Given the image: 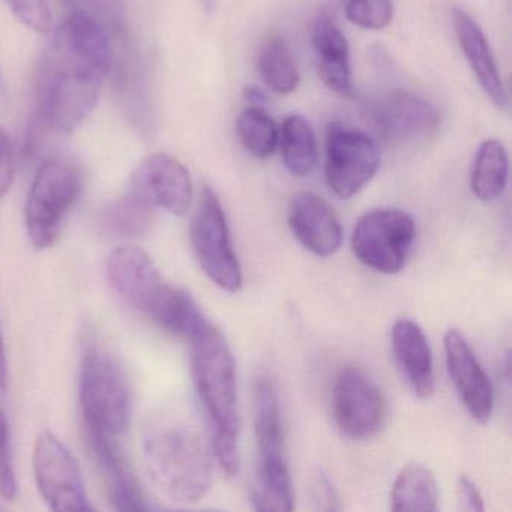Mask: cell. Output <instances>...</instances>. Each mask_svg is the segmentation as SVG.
Here are the masks:
<instances>
[{
  "label": "cell",
  "mask_w": 512,
  "mask_h": 512,
  "mask_svg": "<svg viewBox=\"0 0 512 512\" xmlns=\"http://www.w3.org/2000/svg\"><path fill=\"white\" fill-rule=\"evenodd\" d=\"M344 13L352 25L367 31H382L394 19L392 0H346Z\"/></svg>",
  "instance_id": "cell-28"
},
{
  "label": "cell",
  "mask_w": 512,
  "mask_h": 512,
  "mask_svg": "<svg viewBox=\"0 0 512 512\" xmlns=\"http://www.w3.org/2000/svg\"><path fill=\"white\" fill-rule=\"evenodd\" d=\"M452 22H454L458 46H460L473 76L484 91L485 97L497 109H506L508 94H506L499 67H497L496 59H494L490 44L482 32L481 26L469 13L458 10V8L452 11Z\"/></svg>",
  "instance_id": "cell-18"
},
{
  "label": "cell",
  "mask_w": 512,
  "mask_h": 512,
  "mask_svg": "<svg viewBox=\"0 0 512 512\" xmlns=\"http://www.w3.org/2000/svg\"><path fill=\"white\" fill-rule=\"evenodd\" d=\"M155 206L128 191L110 203L98 218L100 232L107 238L131 239L146 235L154 224Z\"/></svg>",
  "instance_id": "cell-21"
},
{
  "label": "cell",
  "mask_w": 512,
  "mask_h": 512,
  "mask_svg": "<svg viewBox=\"0 0 512 512\" xmlns=\"http://www.w3.org/2000/svg\"><path fill=\"white\" fill-rule=\"evenodd\" d=\"M61 2L68 11H83L98 20L110 32L115 43L130 35L127 17H125L124 0H61Z\"/></svg>",
  "instance_id": "cell-27"
},
{
  "label": "cell",
  "mask_w": 512,
  "mask_h": 512,
  "mask_svg": "<svg viewBox=\"0 0 512 512\" xmlns=\"http://www.w3.org/2000/svg\"><path fill=\"white\" fill-rule=\"evenodd\" d=\"M380 166L377 143L364 131L331 122L326 131L325 178L340 199H352L370 184Z\"/></svg>",
  "instance_id": "cell-10"
},
{
  "label": "cell",
  "mask_w": 512,
  "mask_h": 512,
  "mask_svg": "<svg viewBox=\"0 0 512 512\" xmlns=\"http://www.w3.org/2000/svg\"><path fill=\"white\" fill-rule=\"evenodd\" d=\"M80 191L82 173L71 161L53 158L40 167L25 208L26 230L37 250H47L56 244Z\"/></svg>",
  "instance_id": "cell-7"
},
{
  "label": "cell",
  "mask_w": 512,
  "mask_h": 512,
  "mask_svg": "<svg viewBox=\"0 0 512 512\" xmlns=\"http://www.w3.org/2000/svg\"><path fill=\"white\" fill-rule=\"evenodd\" d=\"M244 97L253 104L254 107H262L268 101L265 92L256 86H247L244 91Z\"/></svg>",
  "instance_id": "cell-34"
},
{
  "label": "cell",
  "mask_w": 512,
  "mask_h": 512,
  "mask_svg": "<svg viewBox=\"0 0 512 512\" xmlns=\"http://www.w3.org/2000/svg\"><path fill=\"white\" fill-rule=\"evenodd\" d=\"M416 239V224L403 209L365 212L353 227L352 250L362 265L380 274H398L406 266Z\"/></svg>",
  "instance_id": "cell-8"
},
{
  "label": "cell",
  "mask_w": 512,
  "mask_h": 512,
  "mask_svg": "<svg viewBox=\"0 0 512 512\" xmlns=\"http://www.w3.org/2000/svg\"><path fill=\"white\" fill-rule=\"evenodd\" d=\"M391 508L398 512H431L439 509V485L424 464H407L395 478Z\"/></svg>",
  "instance_id": "cell-22"
},
{
  "label": "cell",
  "mask_w": 512,
  "mask_h": 512,
  "mask_svg": "<svg viewBox=\"0 0 512 512\" xmlns=\"http://www.w3.org/2000/svg\"><path fill=\"white\" fill-rule=\"evenodd\" d=\"M17 478L11 458L10 427L7 415L0 409V496L5 499H16Z\"/></svg>",
  "instance_id": "cell-29"
},
{
  "label": "cell",
  "mask_w": 512,
  "mask_h": 512,
  "mask_svg": "<svg viewBox=\"0 0 512 512\" xmlns=\"http://www.w3.org/2000/svg\"><path fill=\"white\" fill-rule=\"evenodd\" d=\"M254 427L259 464L251 502L259 511H293L295 496L286 460L280 395L268 376L260 377L254 388Z\"/></svg>",
  "instance_id": "cell-5"
},
{
  "label": "cell",
  "mask_w": 512,
  "mask_h": 512,
  "mask_svg": "<svg viewBox=\"0 0 512 512\" xmlns=\"http://www.w3.org/2000/svg\"><path fill=\"white\" fill-rule=\"evenodd\" d=\"M371 119L379 136L391 143L425 139L440 125L439 110L409 92H394L380 100L373 107Z\"/></svg>",
  "instance_id": "cell-15"
},
{
  "label": "cell",
  "mask_w": 512,
  "mask_h": 512,
  "mask_svg": "<svg viewBox=\"0 0 512 512\" xmlns=\"http://www.w3.org/2000/svg\"><path fill=\"white\" fill-rule=\"evenodd\" d=\"M236 134L248 154L257 160H266L277 149L280 130L263 107L251 106L238 116Z\"/></svg>",
  "instance_id": "cell-26"
},
{
  "label": "cell",
  "mask_w": 512,
  "mask_h": 512,
  "mask_svg": "<svg viewBox=\"0 0 512 512\" xmlns=\"http://www.w3.org/2000/svg\"><path fill=\"white\" fill-rule=\"evenodd\" d=\"M8 383V362L7 352H5L4 337H2V329H0V391L7 389Z\"/></svg>",
  "instance_id": "cell-33"
},
{
  "label": "cell",
  "mask_w": 512,
  "mask_h": 512,
  "mask_svg": "<svg viewBox=\"0 0 512 512\" xmlns=\"http://www.w3.org/2000/svg\"><path fill=\"white\" fill-rule=\"evenodd\" d=\"M509 160L505 145L500 140H485L476 152L470 173V188L476 199L494 202L508 185Z\"/></svg>",
  "instance_id": "cell-24"
},
{
  "label": "cell",
  "mask_w": 512,
  "mask_h": 512,
  "mask_svg": "<svg viewBox=\"0 0 512 512\" xmlns=\"http://www.w3.org/2000/svg\"><path fill=\"white\" fill-rule=\"evenodd\" d=\"M106 77L52 43L41 59L35 83L37 131L70 134L91 115Z\"/></svg>",
  "instance_id": "cell-3"
},
{
  "label": "cell",
  "mask_w": 512,
  "mask_h": 512,
  "mask_svg": "<svg viewBox=\"0 0 512 512\" xmlns=\"http://www.w3.org/2000/svg\"><path fill=\"white\" fill-rule=\"evenodd\" d=\"M392 352L401 373L416 395L430 398L436 388L433 353L421 326L409 319L398 320L392 328Z\"/></svg>",
  "instance_id": "cell-19"
},
{
  "label": "cell",
  "mask_w": 512,
  "mask_h": 512,
  "mask_svg": "<svg viewBox=\"0 0 512 512\" xmlns=\"http://www.w3.org/2000/svg\"><path fill=\"white\" fill-rule=\"evenodd\" d=\"M80 403L86 430L119 439L130 427L133 404L127 374L94 335L83 344Z\"/></svg>",
  "instance_id": "cell-6"
},
{
  "label": "cell",
  "mask_w": 512,
  "mask_h": 512,
  "mask_svg": "<svg viewBox=\"0 0 512 512\" xmlns=\"http://www.w3.org/2000/svg\"><path fill=\"white\" fill-rule=\"evenodd\" d=\"M446 367L455 391L469 415L485 424L493 415L494 391L466 338L457 329L445 334Z\"/></svg>",
  "instance_id": "cell-14"
},
{
  "label": "cell",
  "mask_w": 512,
  "mask_h": 512,
  "mask_svg": "<svg viewBox=\"0 0 512 512\" xmlns=\"http://www.w3.org/2000/svg\"><path fill=\"white\" fill-rule=\"evenodd\" d=\"M314 500H316L319 509L323 511H337L340 508L338 505L337 491L332 485L331 479L326 475H320L317 478L316 487H314Z\"/></svg>",
  "instance_id": "cell-32"
},
{
  "label": "cell",
  "mask_w": 512,
  "mask_h": 512,
  "mask_svg": "<svg viewBox=\"0 0 512 512\" xmlns=\"http://www.w3.org/2000/svg\"><path fill=\"white\" fill-rule=\"evenodd\" d=\"M146 467L161 493L181 503H196L211 490L212 455L190 425L158 422L143 440Z\"/></svg>",
  "instance_id": "cell-4"
},
{
  "label": "cell",
  "mask_w": 512,
  "mask_h": 512,
  "mask_svg": "<svg viewBox=\"0 0 512 512\" xmlns=\"http://www.w3.org/2000/svg\"><path fill=\"white\" fill-rule=\"evenodd\" d=\"M130 191L155 208L184 217L193 205V181L187 167L172 155L154 154L134 170Z\"/></svg>",
  "instance_id": "cell-13"
},
{
  "label": "cell",
  "mask_w": 512,
  "mask_h": 512,
  "mask_svg": "<svg viewBox=\"0 0 512 512\" xmlns=\"http://www.w3.org/2000/svg\"><path fill=\"white\" fill-rule=\"evenodd\" d=\"M257 73L263 83L278 95H289L299 86V71L289 43L281 35L272 34L257 52Z\"/></svg>",
  "instance_id": "cell-25"
},
{
  "label": "cell",
  "mask_w": 512,
  "mask_h": 512,
  "mask_svg": "<svg viewBox=\"0 0 512 512\" xmlns=\"http://www.w3.org/2000/svg\"><path fill=\"white\" fill-rule=\"evenodd\" d=\"M283 164L296 178L311 175L319 161L316 134L310 122L301 115L284 119L278 136Z\"/></svg>",
  "instance_id": "cell-23"
},
{
  "label": "cell",
  "mask_w": 512,
  "mask_h": 512,
  "mask_svg": "<svg viewBox=\"0 0 512 512\" xmlns=\"http://www.w3.org/2000/svg\"><path fill=\"white\" fill-rule=\"evenodd\" d=\"M14 172H16V164H14L13 146L5 131L0 128V199L10 191Z\"/></svg>",
  "instance_id": "cell-30"
},
{
  "label": "cell",
  "mask_w": 512,
  "mask_h": 512,
  "mask_svg": "<svg viewBox=\"0 0 512 512\" xmlns=\"http://www.w3.org/2000/svg\"><path fill=\"white\" fill-rule=\"evenodd\" d=\"M191 244L209 280L235 293L242 287V268L233 248L226 212L215 191L203 187L191 221Z\"/></svg>",
  "instance_id": "cell-9"
},
{
  "label": "cell",
  "mask_w": 512,
  "mask_h": 512,
  "mask_svg": "<svg viewBox=\"0 0 512 512\" xmlns=\"http://www.w3.org/2000/svg\"><path fill=\"white\" fill-rule=\"evenodd\" d=\"M202 4L206 11H214L217 0H202Z\"/></svg>",
  "instance_id": "cell-35"
},
{
  "label": "cell",
  "mask_w": 512,
  "mask_h": 512,
  "mask_svg": "<svg viewBox=\"0 0 512 512\" xmlns=\"http://www.w3.org/2000/svg\"><path fill=\"white\" fill-rule=\"evenodd\" d=\"M311 44L323 85L337 94H347L352 88L349 43L331 17L319 14L314 19Z\"/></svg>",
  "instance_id": "cell-20"
},
{
  "label": "cell",
  "mask_w": 512,
  "mask_h": 512,
  "mask_svg": "<svg viewBox=\"0 0 512 512\" xmlns=\"http://www.w3.org/2000/svg\"><path fill=\"white\" fill-rule=\"evenodd\" d=\"M92 455L100 467L110 502L118 511H143L149 508L145 493L131 470L118 437L86 430Z\"/></svg>",
  "instance_id": "cell-17"
},
{
  "label": "cell",
  "mask_w": 512,
  "mask_h": 512,
  "mask_svg": "<svg viewBox=\"0 0 512 512\" xmlns=\"http://www.w3.org/2000/svg\"><path fill=\"white\" fill-rule=\"evenodd\" d=\"M287 221L296 239L317 256H334L343 244L337 214L317 194H295L289 203Z\"/></svg>",
  "instance_id": "cell-16"
},
{
  "label": "cell",
  "mask_w": 512,
  "mask_h": 512,
  "mask_svg": "<svg viewBox=\"0 0 512 512\" xmlns=\"http://www.w3.org/2000/svg\"><path fill=\"white\" fill-rule=\"evenodd\" d=\"M458 503L463 511L482 512L485 509L484 499L472 479L460 476L457 482Z\"/></svg>",
  "instance_id": "cell-31"
},
{
  "label": "cell",
  "mask_w": 512,
  "mask_h": 512,
  "mask_svg": "<svg viewBox=\"0 0 512 512\" xmlns=\"http://www.w3.org/2000/svg\"><path fill=\"white\" fill-rule=\"evenodd\" d=\"M106 275L110 286L134 310L170 334L188 335L202 311L190 293L164 280L148 253L122 245L109 254Z\"/></svg>",
  "instance_id": "cell-2"
},
{
  "label": "cell",
  "mask_w": 512,
  "mask_h": 512,
  "mask_svg": "<svg viewBox=\"0 0 512 512\" xmlns=\"http://www.w3.org/2000/svg\"><path fill=\"white\" fill-rule=\"evenodd\" d=\"M34 475L38 490L53 511H91L82 470L61 439L43 431L35 440Z\"/></svg>",
  "instance_id": "cell-11"
},
{
  "label": "cell",
  "mask_w": 512,
  "mask_h": 512,
  "mask_svg": "<svg viewBox=\"0 0 512 512\" xmlns=\"http://www.w3.org/2000/svg\"><path fill=\"white\" fill-rule=\"evenodd\" d=\"M191 371L212 430V448L226 475L239 472L238 380L232 349L220 329L200 314L191 326Z\"/></svg>",
  "instance_id": "cell-1"
},
{
  "label": "cell",
  "mask_w": 512,
  "mask_h": 512,
  "mask_svg": "<svg viewBox=\"0 0 512 512\" xmlns=\"http://www.w3.org/2000/svg\"><path fill=\"white\" fill-rule=\"evenodd\" d=\"M379 386L358 367L341 368L332 386V413L341 433L353 440L373 439L386 421Z\"/></svg>",
  "instance_id": "cell-12"
}]
</instances>
